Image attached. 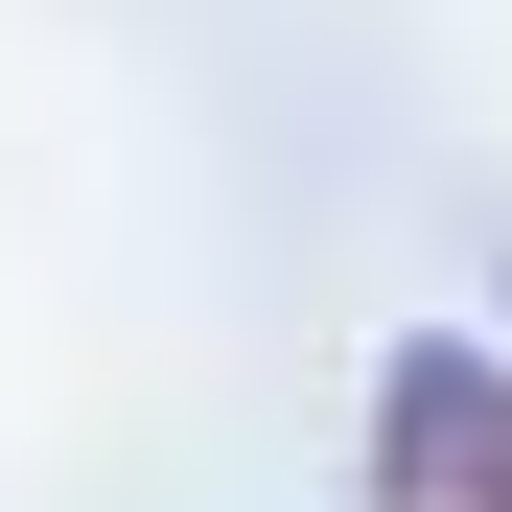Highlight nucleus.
Listing matches in <instances>:
<instances>
[{
	"mask_svg": "<svg viewBox=\"0 0 512 512\" xmlns=\"http://www.w3.org/2000/svg\"><path fill=\"white\" fill-rule=\"evenodd\" d=\"M373 512H512V373H489V350H396V396H373Z\"/></svg>",
	"mask_w": 512,
	"mask_h": 512,
	"instance_id": "nucleus-1",
	"label": "nucleus"
}]
</instances>
